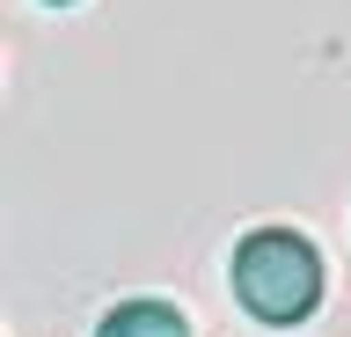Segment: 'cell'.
<instances>
[{
    "mask_svg": "<svg viewBox=\"0 0 351 337\" xmlns=\"http://www.w3.org/2000/svg\"><path fill=\"white\" fill-rule=\"evenodd\" d=\"M234 301L271 330H293L322 308V249L293 227H256L234 242Z\"/></svg>",
    "mask_w": 351,
    "mask_h": 337,
    "instance_id": "cell-1",
    "label": "cell"
},
{
    "mask_svg": "<svg viewBox=\"0 0 351 337\" xmlns=\"http://www.w3.org/2000/svg\"><path fill=\"white\" fill-rule=\"evenodd\" d=\"M44 8H73V0H44Z\"/></svg>",
    "mask_w": 351,
    "mask_h": 337,
    "instance_id": "cell-3",
    "label": "cell"
},
{
    "mask_svg": "<svg viewBox=\"0 0 351 337\" xmlns=\"http://www.w3.org/2000/svg\"><path fill=\"white\" fill-rule=\"evenodd\" d=\"M95 337H191V315L169 301H117V308H103Z\"/></svg>",
    "mask_w": 351,
    "mask_h": 337,
    "instance_id": "cell-2",
    "label": "cell"
}]
</instances>
